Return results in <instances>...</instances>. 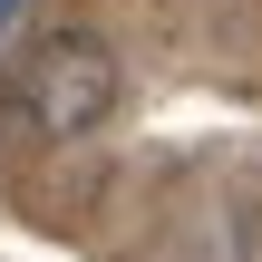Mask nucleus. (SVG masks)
Wrapping results in <instances>:
<instances>
[{"label": "nucleus", "mask_w": 262, "mask_h": 262, "mask_svg": "<svg viewBox=\"0 0 262 262\" xmlns=\"http://www.w3.org/2000/svg\"><path fill=\"white\" fill-rule=\"evenodd\" d=\"M107 107H117V58H107V39L58 29V39L29 49V68H19V117H29L39 136H88Z\"/></svg>", "instance_id": "nucleus-1"}, {"label": "nucleus", "mask_w": 262, "mask_h": 262, "mask_svg": "<svg viewBox=\"0 0 262 262\" xmlns=\"http://www.w3.org/2000/svg\"><path fill=\"white\" fill-rule=\"evenodd\" d=\"M19 10H29V0H0V29H10V19H19Z\"/></svg>", "instance_id": "nucleus-2"}]
</instances>
